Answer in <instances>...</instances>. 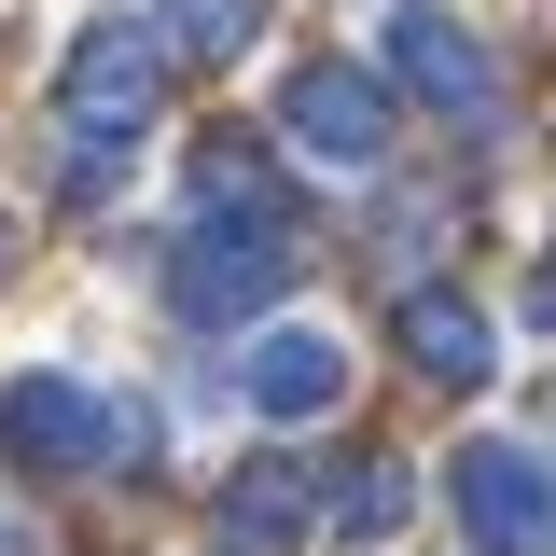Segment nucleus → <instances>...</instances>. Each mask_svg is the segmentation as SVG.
Returning <instances> with one entry per match:
<instances>
[{
    "instance_id": "6e6552de",
    "label": "nucleus",
    "mask_w": 556,
    "mask_h": 556,
    "mask_svg": "<svg viewBox=\"0 0 556 556\" xmlns=\"http://www.w3.org/2000/svg\"><path fill=\"white\" fill-rule=\"evenodd\" d=\"M223 556H292L306 529H320V486H306V459H251V473L223 486Z\"/></svg>"
},
{
    "instance_id": "0eeeda50",
    "label": "nucleus",
    "mask_w": 556,
    "mask_h": 556,
    "mask_svg": "<svg viewBox=\"0 0 556 556\" xmlns=\"http://www.w3.org/2000/svg\"><path fill=\"white\" fill-rule=\"evenodd\" d=\"M348 376H362V362H348V334H334V320H265V334L237 348V404H251V417H278V431L334 417V404H348Z\"/></svg>"
},
{
    "instance_id": "20e7f679",
    "label": "nucleus",
    "mask_w": 556,
    "mask_h": 556,
    "mask_svg": "<svg viewBox=\"0 0 556 556\" xmlns=\"http://www.w3.org/2000/svg\"><path fill=\"white\" fill-rule=\"evenodd\" d=\"M445 515L473 529V556H543L556 543V459L515 445V431H473L445 459Z\"/></svg>"
},
{
    "instance_id": "7ed1b4c3",
    "label": "nucleus",
    "mask_w": 556,
    "mask_h": 556,
    "mask_svg": "<svg viewBox=\"0 0 556 556\" xmlns=\"http://www.w3.org/2000/svg\"><path fill=\"white\" fill-rule=\"evenodd\" d=\"M376 84H404L417 112H445V126H486L501 112V56H486L473 14H445V0H390L376 14Z\"/></svg>"
},
{
    "instance_id": "39448f33",
    "label": "nucleus",
    "mask_w": 556,
    "mask_h": 556,
    "mask_svg": "<svg viewBox=\"0 0 556 556\" xmlns=\"http://www.w3.org/2000/svg\"><path fill=\"white\" fill-rule=\"evenodd\" d=\"M278 139L306 153V167H390V84L362 56H292L278 70Z\"/></svg>"
},
{
    "instance_id": "f257e3e1",
    "label": "nucleus",
    "mask_w": 556,
    "mask_h": 556,
    "mask_svg": "<svg viewBox=\"0 0 556 556\" xmlns=\"http://www.w3.org/2000/svg\"><path fill=\"white\" fill-rule=\"evenodd\" d=\"M153 98H167V42L139 28V14H84L56 56V139H70V195H98L112 167H126L139 139H153Z\"/></svg>"
},
{
    "instance_id": "9d476101",
    "label": "nucleus",
    "mask_w": 556,
    "mask_h": 556,
    "mask_svg": "<svg viewBox=\"0 0 556 556\" xmlns=\"http://www.w3.org/2000/svg\"><path fill=\"white\" fill-rule=\"evenodd\" d=\"M167 56H251V28H265V0H153L139 14Z\"/></svg>"
},
{
    "instance_id": "1a4fd4ad",
    "label": "nucleus",
    "mask_w": 556,
    "mask_h": 556,
    "mask_svg": "<svg viewBox=\"0 0 556 556\" xmlns=\"http://www.w3.org/2000/svg\"><path fill=\"white\" fill-rule=\"evenodd\" d=\"M390 334H404V362L431 376V390H486V376H501V334H486L473 292H404Z\"/></svg>"
},
{
    "instance_id": "423d86ee",
    "label": "nucleus",
    "mask_w": 556,
    "mask_h": 556,
    "mask_svg": "<svg viewBox=\"0 0 556 556\" xmlns=\"http://www.w3.org/2000/svg\"><path fill=\"white\" fill-rule=\"evenodd\" d=\"M278 292H292V237H278V223H195V237L167 251V306L208 320V334H223V320H265Z\"/></svg>"
},
{
    "instance_id": "9b49d317",
    "label": "nucleus",
    "mask_w": 556,
    "mask_h": 556,
    "mask_svg": "<svg viewBox=\"0 0 556 556\" xmlns=\"http://www.w3.org/2000/svg\"><path fill=\"white\" fill-rule=\"evenodd\" d=\"M404 501H417V486L390 473V459H362V473H348L334 501H320V515H334V529H362V543H376V529H404Z\"/></svg>"
},
{
    "instance_id": "f03ea898",
    "label": "nucleus",
    "mask_w": 556,
    "mask_h": 556,
    "mask_svg": "<svg viewBox=\"0 0 556 556\" xmlns=\"http://www.w3.org/2000/svg\"><path fill=\"white\" fill-rule=\"evenodd\" d=\"M126 431L153 445V417H126L98 376H70V362H14V376H0V459H14V473H56V486L112 473Z\"/></svg>"
}]
</instances>
